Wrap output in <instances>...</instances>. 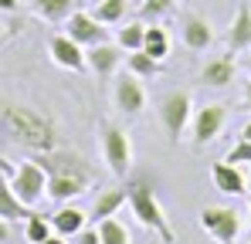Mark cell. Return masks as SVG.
<instances>
[{
	"label": "cell",
	"mask_w": 251,
	"mask_h": 244,
	"mask_svg": "<svg viewBox=\"0 0 251 244\" xmlns=\"http://www.w3.org/2000/svg\"><path fill=\"white\" fill-rule=\"evenodd\" d=\"M0 132L14 146L31 149V153H44V149L58 146L54 119L41 109H31L24 102H14V98H0Z\"/></svg>",
	"instance_id": "1"
},
{
	"label": "cell",
	"mask_w": 251,
	"mask_h": 244,
	"mask_svg": "<svg viewBox=\"0 0 251 244\" xmlns=\"http://www.w3.org/2000/svg\"><path fill=\"white\" fill-rule=\"evenodd\" d=\"M126 203H129V210H132V217L150 231V234H156L163 244H173V227H170V217L167 210H163V203L156 197V190H153V183H150V176H126Z\"/></svg>",
	"instance_id": "2"
},
{
	"label": "cell",
	"mask_w": 251,
	"mask_h": 244,
	"mask_svg": "<svg viewBox=\"0 0 251 244\" xmlns=\"http://www.w3.org/2000/svg\"><path fill=\"white\" fill-rule=\"evenodd\" d=\"M99 139H102V160L109 166V173L116 180H126L129 170H132V139H129V132L116 122H102Z\"/></svg>",
	"instance_id": "3"
},
{
	"label": "cell",
	"mask_w": 251,
	"mask_h": 244,
	"mask_svg": "<svg viewBox=\"0 0 251 244\" xmlns=\"http://www.w3.org/2000/svg\"><path fill=\"white\" fill-rule=\"evenodd\" d=\"M190 116H194V98H190L187 88H170L160 98V122L167 129L170 143H180L183 129L190 125Z\"/></svg>",
	"instance_id": "4"
},
{
	"label": "cell",
	"mask_w": 251,
	"mask_h": 244,
	"mask_svg": "<svg viewBox=\"0 0 251 244\" xmlns=\"http://www.w3.org/2000/svg\"><path fill=\"white\" fill-rule=\"evenodd\" d=\"M34 163L41 166L44 173H72V176H82V180H88V183H95V166L85 160L82 153H75V149L54 146V149L34 153Z\"/></svg>",
	"instance_id": "5"
},
{
	"label": "cell",
	"mask_w": 251,
	"mask_h": 244,
	"mask_svg": "<svg viewBox=\"0 0 251 244\" xmlns=\"http://www.w3.org/2000/svg\"><path fill=\"white\" fill-rule=\"evenodd\" d=\"M10 187H14V194H17V200H21V203L38 207V203L44 200V190H48V173H44L34 160H24V163L14 166V173H10Z\"/></svg>",
	"instance_id": "6"
},
{
	"label": "cell",
	"mask_w": 251,
	"mask_h": 244,
	"mask_svg": "<svg viewBox=\"0 0 251 244\" xmlns=\"http://www.w3.org/2000/svg\"><path fill=\"white\" fill-rule=\"evenodd\" d=\"M224 122H227V105H221V102H207L204 109H197V112L190 116L194 149H204L207 143H214V139L221 136Z\"/></svg>",
	"instance_id": "7"
},
{
	"label": "cell",
	"mask_w": 251,
	"mask_h": 244,
	"mask_svg": "<svg viewBox=\"0 0 251 244\" xmlns=\"http://www.w3.org/2000/svg\"><path fill=\"white\" fill-rule=\"evenodd\" d=\"M201 227L221 244L238 241V234H241V214L234 207H204L201 210Z\"/></svg>",
	"instance_id": "8"
},
{
	"label": "cell",
	"mask_w": 251,
	"mask_h": 244,
	"mask_svg": "<svg viewBox=\"0 0 251 244\" xmlns=\"http://www.w3.org/2000/svg\"><path fill=\"white\" fill-rule=\"evenodd\" d=\"M112 105L126 112V116H139L146 109V88H143V78H136L132 72H126L112 81Z\"/></svg>",
	"instance_id": "9"
},
{
	"label": "cell",
	"mask_w": 251,
	"mask_h": 244,
	"mask_svg": "<svg viewBox=\"0 0 251 244\" xmlns=\"http://www.w3.org/2000/svg\"><path fill=\"white\" fill-rule=\"evenodd\" d=\"M180 38H183V44L190 51H207L217 34H214V24H210L204 14L187 10V14H180Z\"/></svg>",
	"instance_id": "10"
},
{
	"label": "cell",
	"mask_w": 251,
	"mask_h": 244,
	"mask_svg": "<svg viewBox=\"0 0 251 244\" xmlns=\"http://www.w3.org/2000/svg\"><path fill=\"white\" fill-rule=\"evenodd\" d=\"M210 183H214V190L224 194V197H241V194H248V187H251L245 170H241L238 163H227V160L210 166Z\"/></svg>",
	"instance_id": "11"
},
{
	"label": "cell",
	"mask_w": 251,
	"mask_h": 244,
	"mask_svg": "<svg viewBox=\"0 0 251 244\" xmlns=\"http://www.w3.org/2000/svg\"><path fill=\"white\" fill-rule=\"evenodd\" d=\"M65 34L72 41H78L82 48H92L99 41H109V31L102 27V21L95 14H85V10H75L68 21H65Z\"/></svg>",
	"instance_id": "12"
},
{
	"label": "cell",
	"mask_w": 251,
	"mask_h": 244,
	"mask_svg": "<svg viewBox=\"0 0 251 244\" xmlns=\"http://www.w3.org/2000/svg\"><path fill=\"white\" fill-rule=\"evenodd\" d=\"M119 65H123V48H119V44L99 41V44L85 48V68H88L92 75H102V78H109V75H112Z\"/></svg>",
	"instance_id": "13"
},
{
	"label": "cell",
	"mask_w": 251,
	"mask_h": 244,
	"mask_svg": "<svg viewBox=\"0 0 251 244\" xmlns=\"http://www.w3.org/2000/svg\"><path fill=\"white\" fill-rule=\"evenodd\" d=\"M92 183L82 180V176H72V173H48V190L44 197L54 203H72L75 197H82Z\"/></svg>",
	"instance_id": "14"
},
{
	"label": "cell",
	"mask_w": 251,
	"mask_h": 244,
	"mask_svg": "<svg viewBox=\"0 0 251 244\" xmlns=\"http://www.w3.org/2000/svg\"><path fill=\"white\" fill-rule=\"evenodd\" d=\"M48 51H51V61L58 68H68V72H82L85 68V48L78 41H72L68 34H54Z\"/></svg>",
	"instance_id": "15"
},
{
	"label": "cell",
	"mask_w": 251,
	"mask_h": 244,
	"mask_svg": "<svg viewBox=\"0 0 251 244\" xmlns=\"http://www.w3.org/2000/svg\"><path fill=\"white\" fill-rule=\"evenodd\" d=\"M48 220H51V231H54V234H61V238L72 241L85 224H88V214H85L82 207H75V203H58V210H54Z\"/></svg>",
	"instance_id": "16"
},
{
	"label": "cell",
	"mask_w": 251,
	"mask_h": 244,
	"mask_svg": "<svg viewBox=\"0 0 251 244\" xmlns=\"http://www.w3.org/2000/svg\"><path fill=\"white\" fill-rule=\"evenodd\" d=\"M238 78V65L231 54H221V58H210L207 65L201 68V81L210 88H227L231 81Z\"/></svg>",
	"instance_id": "17"
},
{
	"label": "cell",
	"mask_w": 251,
	"mask_h": 244,
	"mask_svg": "<svg viewBox=\"0 0 251 244\" xmlns=\"http://www.w3.org/2000/svg\"><path fill=\"white\" fill-rule=\"evenodd\" d=\"M31 214H34V207L17 200V194H14V187H10V176L0 170V217H3V220H27Z\"/></svg>",
	"instance_id": "18"
},
{
	"label": "cell",
	"mask_w": 251,
	"mask_h": 244,
	"mask_svg": "<svg viewBox=\"0 0 251 244\" xmlns=\"http://www.w3.org/2000/svg\"><path fill=\"white\" fill-rule=\"evenodd\" d=\"M227 48H231V54L251 48V7L248 3L238 7V14H234V21L227 27Z\"/></svg>",
	"instance_id": "19"
},
{
	"label": "cell",
	"mask_w": 251,
	"mask_h": 244,
	"mask_svg": "<svg viewBox=\"0 0 251 244\" xmlns=\"http://www.w3.org/2000/svg\"><path fill=\"white\" fill-rule=\"evenodd\" d=\"M126 203V183L123 187H109V190H99V197L92 200V217L88 220H105V217H116L119 207Z\"/></svg>",
	"instance_id": "20"
},
{
	"label": "cell",
	"mask_w": 251,
	"mask_h": 244,
	"mask_svg": "<svg viewBox=\"0 0 251 244\" xmlns=\"http://www.w3.org/2000/svg\"><path fill=\"white\" fill-rule=\"evenodd\" d=\"M31 10H34L41 21L65 24V21L78 10V0H31Z\"/></svg>",
	"instance_id": "21"
},
{
	"label": "cell",
	"mask_w": 251,
	"mask_h": 244,
	"mask_svg": "<svg viewBox=\"0 0 251 244\" xmlns=\"http://www.w3.org/2000/svg\"><path fill=\"white\" fill-rule=\"evenodd\" d=\"M126 72H132L136 78L150 81V78H156V75H160V61H156V58H150V54L139 48V51H129V58H126Z\"/></svg>",
	"instance_id": "22"
},
{
	"label": "cell",
	"mask_w": 251,
	"mask_h": 244,
	"mask_svg": "<svg viewBox=\"0 0 251 244\" xmlns=\"http://www.w3.org/2000/svg\"><path fill=\"white\" fill-rule=\"evenodd\" d=\"M99 241L102 244H132V234H129V227L123 220L105 217V220H99Z\"/></svg>",
	"instance_id": "23"
},
{
	"label": "cell",
	"mask_w": 251,
	"mask_h": 244,
	"mask_svg": "<svg viewBox=\"0 0 251 244\" xmlns=\"http://www.w3.org/2000/svg\"><path fill=\"white\" fill-rule=\"evenodd\" d=\"M143 51L150 54V58H156V61H163L170 54V38L163 27H146V38H143Z\"/></svg>",
	"instance_id": "24"
},
{
	"label": "cell",
	"mask_w": 251,
	"mask_h": 244,
	"mask_svg": "<svg viewBox=\"0 0 251 244\" xmlns=\"http://www.w3.org/2000/svg\"><path fill=\"white\" fill-rule=\"evenodd\" d=\"M143 38H146V24L143 21H126V27H119V41L116 44L129 54V51H139L143 48Z\"/></svg>",
	"instance_id": "25"
},
{
	"label": "cell",
	"mask_w": 251,
	"mask_h": 244,
	"mask_svg": "<svg viewBox=\"0 0 251 244\" xmlns=\"http://www.w3.org/2000/svg\"><path fill=\"white\" fill-rule=\"evenodd\" d=\"M126 10H129V0H99V7L92 10L102 24H123Z\"/></svg>",
	"instance_id": "26"
},
{
	"label": "cell",
	"mask_w": 251,
	"mask_h": 244,
	"mask_svg": "<svg viewBox=\"0 0 251 244\" xmlns=\"http://www.w3.org/2000/svg\"><path fill=\"white\" fill-rule=\"evenodd\" d=\"M48 234H51V220H48L44 214H31V217L24 220V238L31 244H41Z\"/></svg>",
	"instance_id": "27"
},
{
	"label": "cell",
	"mask_w": 251,
	"mask_h": 244,
	"mask_svg": "<svg viewBox=\"0 0 251 244\" xmlns=\"http://www.w3.org/2000/svg\"><path fill=\"white\" fill-rule=\"evenodd\" d=\"M176 0H139V17L143 21H156V17H167L173 14Z\"/></svg>",
	"instance_id": "28"
},
{
	"label": "cell",
	"mask_w": 251,
	"mask_h": 244,
	"mask_svg": "<svg viewBox=\"0 0 251 244\" xmlns=\"http://www.w3.org/2000/svg\"><path fill=\"white\" fill-rule=\"evenodd\" d=\"M227 163H238V166H251V139H238L231 149H227V156H224Z\"/></svg>",
	"instance_id": "29"
},
{
	"label": "cell",
	"mask_w": 251,
	"mask_h": 244,
	"mask_svg": "<svg viewBox=\"0 0 251 244\" xmlns=\"http://www.w3.org/2000/svg\"><path fill=\"white\" fill-rule=\"evenodd\" d=\"M72 244H102L99 241V227H88V224H85L82 231L72 238Z\"/></svg>",
	"instance_id": "30"
},
{
	"label": "cell",
	"mask_w": 251,
	"mask_h": 244,
	"mask_svg": "<svg viewBox=\"0 0 251 244\" xmlns=\"http://www.w3.org/2000/svg\"><path fill=\"white\" fill-rule=\"evenodd\" d=\"M10 234H14V231H10V220H3V217H0V244L10 241Z\"/></svg>",
	"instance_id": "31"
},
{
	"label": "cell",
	"mask_w": 251,
	"mask_h": 244,
	"mask_svg": "<svg viewBox=\"0 0 251 244\" xmlns=\"http://www.w3.org/2000/svg\"><path fill=\"white\" fill-rule=\"evenodd\" d=\"M17 7H21V0H0V10L3 14H17Z\"/></svg>",
	"instance_id": "32"
},
{
	"label": "cell",
	"mask_w": 251,
	"mask_h": 244,
	"mask_svg": "<svg viewBox=\"0 0 251 244\" xmlns=\"http://www.w3.org/2000/svg\"><path fill=\"white\" fill-rule=\"evenodd\" d=\"M41 244H68V238H61V234H54V231H51V234H48Z\"/></svg>",
	"instance_id": "33"
},
{
	"label": "cell",
	"mask_w": 251,
	"mask_h": 244,
	"mask_svg": "<svg viewBox=\"0 0 251 244\" xmlns=\"http://www.w3.org/2000/svg\"><path fill=\"white\" fill-rule=\"evenodd\" d=\"M245 105L251 109V75H248V81H245Z\"/></svg>",
	"instance_id": "34"
},
{
	"label": "cell",
	"mask_w": 251,
	"mask_h": 244,
	"mask_svg": "<svg viewBox=\"0 0 251 244\" xmlns=\"http://www.w3.org/2000/svg\"><path fill=\"white\" fill-rule=\"evenodd\" d=\"M241 136H245V139H251V119L245 122V129H241Z\"/></svg>",
	"instance_id": "35"
},
{
	"label": "cell",
	"mask_w": 251,
	"mask_h": 244,
	"mask_svg": "<svg viewBox=\"0 0 251 244\" xmlns=\"http://www.w3.org/2000/svg\"><path fill=\"white\" fill-rule=\"evenodd\" d=\"M248 234H251V190H248Z\"/></svg>",
	"instance_id": "36"
},
{
	"label": "cell",
	"mask_w": 251,
	"mask_h": 244,
	"mask_svg": "<svg viewBox=\"0 0 251 244\" xmlns=\"http://www.w3.org/2000/svg\"><path fill=\"white\" fill-rule=\"evenodd\" d=\"M245 68H248V75H251V54H248V61H245Z\"/></svg>",
	"instance_id": "37"
},
{
	"label": "cell",
	"mask_w": 251,
	"mask_h": 244,
	"mask_svg": "<svg viewBox=\"0 0 251 244\" xmlns=\"http://www.w3.org/2000/svg\"><path fill=\"white\" fill-rule=\"evenodd\" d=\"M3 34H7V27H3V24H0V38H3Z\"/></svg>",
	"instance_id": "38"
},
{
	"label": "cell",
	"mask_w": 251,
	"mask_h": 244,
	"mask_svg": "<svg viewBox=\"0 0 251 244\" xmlns=\"http://www.w3.org/2000/svg\"><path fill=\"white\" fill-rule=\"evenodd\" d=\"M129 3H136V7H139V0H129Z\"/></svg>",
	"instance_id": "39"
},
{
	"label": "cell",
	"mask_w": 251,
	"mask_h": 244,
	"mask_svg": "<svg viewBox=\"0 0 251 244\" xmlns=\"http://www.w3.org/2000/svg\"><path fill=\"white\" fill-rule=\"evenodd\" d=\"M227 244H238V241H227Z\"/></svg>",
	"instance_id": "40"
},
{
	"label": "cell",
	"mask_w": 251,
	"mask_h": 244,
	"mask_svg": "<svg viewBox=\"0 0 251 244\" xmlns=\"http://www.w3.org/2000/svg\"><path fill=\"white\" fill-rule=\"evenodd\" d=\"M248 244H251V238H248Z\"/></svg>",
	"instance_id": "41"
}]
</instances>
